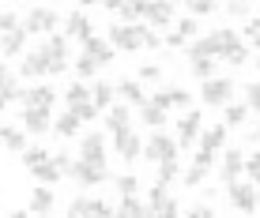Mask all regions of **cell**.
I'll list each match as a JSON object with an SVG mask.
<instances>
[{"mask_svg": "<svg viewBox=\"0 0 260 218\" xmlns=\"http://www.w3.org/2000/svg\"><path fill=\"white\" fill-rule=\"evenodd\" d=\"M151 102H158L162 109H185V105H192V90H185V87H158L155 94H151Z\"/></svg>", "mask_w": 260, "mask_h": 218, "instance_id": "17", "label": "cell"}, {"mask_svg": "<svg viewBox=\"0 0 260 218\" xmlns=\"http://www.w3.org/2000/svg\"><path fill=\"white\" fill-rule=\"evenodd\" d=\"M245 102H249V109H253V113H260V79L245 87Z\"/></svg>", "mask_w": 260, "mask_h": 218, "instance_id": "49", "label": "cell"}, {"mask_svg": "<svg viewBox=\"0 0 260 218\" xmlns=\"http://www.w3.org/2000/svg\"><path fill=\"white\" fill-rule=\"evenodd\" d=\"M12 4H26V0H12Z\"/></svg>", "mask_w": 260, "mask_h": 218, "instance_id": "54", "label": "cell"}, {"mask_svg": "<svg viewBox=\"0 0 260 218\" xmlns=\"http://www.w3.org/2000/svg\"><path fill=\"white\" fill-rule=\"evenodd\" d=\"M226 132H230L226 124H211V128H204V132H200V147L219 154L222 147H226Z\"/></svg>", "mask_w": 260, "mask_h": 218, "instance_id": "29", "label": "cell"}, {"mask_svg": "<svg viewBox=\"0 0 260 218\" xmlns=\"http://www.w3.org/2000/svg\"><path fill=\"white\" fill-rule=\"evenodd\" d=\"M253 68H256V71H260V57H256V60H253Z\"/></svg>", "mask_w": 260, "mask_h": 218, "instance_id": "53", "label": "cell"}, {"mask_svg": "<svg viewBox=\"0 0 260 218\" xmlns=\"http://www.w3.org/2000/svg\"><path fill=\"white\" fill-rule=\"evenodd\" d=\"M189 68L196 79H211L215 76V57H189Z\"/></svg>", "mask_w": 260, "mask_h": 218, "instance_id": "37", "label": "cell"}, {"mask_svg": "<svg viewBox=\"0 0 260 218\" xmlns=\"http://www.w3.org/2000/svg\"><path fill=\"white\" fill-rule=\"evenodd\" d=\"M245 173V154H241L238 147H226L219 158V180L222 185H234V180Z\"/></svg>", "mask_w": 260, "mask_h": 218, "instance_id": "14", "label": "cell"}, {"mask_svg": "<svg viewBox=\"0 0 260 218\" xmlns=\"http://www.w3.org/2000/svg\"><path fill=\"white\" fill-rule=\"evenodd\" d=\"M113 151H117L121 162H136V158H143V139L132 128H121V132H113Z\"/></svg>", "mask_w": 260, "mask_h": 218, "instance_id": "11", "label": "cell"}, {"mask_svg": "<svg viewBox=\"0 0 260 218\" xmlns=\"http://www.w3.org/2000/svg\"><path fill=\"white\" fill-rule=\"evenodd\" d=\"M200 132H204V113L200 109H185V113L177 117V143H181V147H192V143L200 139Z\"/></svg>", "mask_w": 260, "mask_h": 218, "instance_id": "10", "label": "cell"}, {"mask_svg": "<svg viewBox=\"0 0 260 218\" xmlns=\"http://www.w3.org/2000/svg\"><path fill=\"white\" fill-rule=\"evenodd\" d=\"M158 180H162V185H177V180H181V166H177V158L158 162Z\"/></svg>", "mask_w": 260, "mask_h": 218, "instance_id": "38", "label": "cell"}, {"mask_svg": "<svg viewBox=\"0 0 260 218\" xmlns=\"http://www.w3.org/2000/svg\"><path fill=\"white\" fill-rule=\"evenodd\" d=\"M174 4H185L189 12L200 19V15H215V8H219V0H174Z\"/></svg>", "mask_w": 260, "mask_h": 218, "instance_id": "40", "label": "cell"}, {"mask_svg": "<svg viewBox=\"0 0 260 218\" xmlns=\"http://www.w3.org/2000/svg\"><path fill=\"white\" fill-rule=\"evenodd\" d=\"M68 214L72 218H83V214H102V218H110V214H117V207H110L106 199H91V196H76L68 203Z\"/></svg>", "mask_w": 260, "mask_h": 218, "instance_id": "15", "label": "cell"}, {"mask_svg": "<svg viewBox=\"0 0 260 218\" xmlns=\"http://www.w3.org/2000/svg\"><path fill=\"white\" fill-rule=\"evenodd\" d=\"M15 26H23V15L19 12H0V34L15 30Z\"/></svg>", "mask_w": 260, "mask_h": 218, "instance_id": "47", "label": "cell"}, {"mask_svg": "<svg viewBox=\"0 0 260 218\" xmlns=\"http://www.w3.org/2000/svg\"><path fill=\"white\" fill-rule=\"evenodd\" d=\"M46 158H49L46 147H26V151H23V166H26V169H34L38 162H46Z\"/></svg>", "mask_w": 260, "mask_h": 218, "instance_id": "44", "label": "cell"}, {"mask_svg": "<svg viewBox=\"0 0 260 218\" xmlns=\"http://www.w3.org/2000/svg\"><path fill=\"white\" fill-rule=\"evenodd\" d=\"M68 177L76 180V185H83V188H98V185H106V180H110V169H106L102 162L72 158V166H68Z\"/></svg>", "mask_w": 260, "mask_h": 218, "instance_id": "4", "label": "cell"}, {"mask_svg": "<svg viewBox=\"0 0 260 218\" xmlns=\"http://www.w3.org/2000/svg\"><path fill=\"white\" fill-rule=\"evenodd\" d=\"M136 79H140V83H158V79H162V68H158V64H143L136 71Z\"/></svg>", "mask_w": 260, "mask_h": 218, "instance_id": "46", "label": "cell"}, {"mask_svg": "<svg viewBox=\"0 0 260 218\" xmlns=\"http://www.w3.org/2000/svg\"><path fill=\"white\" fill-rule=\"evenodd\" d=\"M23 105H46V109H53V105H57V87H53V83L23 87Z\"/></svg>", "mask_w": 260, "mask_h": 218, "instance_id": "21", "label": "cell"}, {"mask_svg": "<svg viewBox=\"0 0 260 218\" xmlns=\"http://www.w3.org/2000/svg\"><path fill=\"white\" fill-rule=\"evenodd\" d=\"M110 42L117 45L121 53L158 49V45H162L158 30H155V26H147V23H113V26H110Z\"/></svg>", "mask_w": 260, "mask_h": 218, "instance_id": "1", "label": "cell"}, {"mask_svg": "<svg viewBox=\"0 0 260 218\" xmlns=\"http://www.w3.org/2000/svg\"><path fill=\"white\" fill-rule=\"evenodd\" d=\"M147 26H155V30H166L170 23L177 19L174 15V0H147Z\"/></svg>", "mask_w": 260, "mask_h": 218, "instance_id": "18", "label": "cell"}, {"mask_svg": "<svg viewBox=\"0 0 260 218\" xmlns=\"http://www.w3.org/2000/svg\"><path fill=\"white\" fill-rule=\"evenodd\" d=\"M177 151H181V143H177L174 135H166L162 128H151V135L143 139V158H147V162H166V158H177Z\"/></svg>", "mask_w": 260, "mask_h": 218, "instance_id": "3", "label": "cell"}, {"mask_svg": "<svg viewBox=\"0 0 260 218\" xmlns=\"http://www.w3.org/2000/svg\"><path fill=\"white\" fill-rule=\"evenodd\" d=\"M0 143L12 154H23L26 151V128L23 124H0Z\"/></svg>", "mask_w": 260, "mask_h": 218, "instance_id": "23", "label": "cell"}, {"mask_svg": "<svg viewBox=\"0 0 260 218\" xmlns=\"http://www.w3.org/2000/svg\"><path fill=\"white\" fill-rule=\"evenodd\" d=\"M30 173H34V180H38V185H57V180L64 177V166H60V162L49 154V158H46V162H38Z\"/></svg>", "mask_w": 260, "mask_h": 218, "instance_id": "25", "label": "cell"}, {"mask_svg": "<svg viewBox=\"0 0 260 218\" xmlns=\"http://www.w3.org/2000/svg\"><path fill=\"white\" fill-rule=\"evenodd\" d=\"M208 173H211V166H200V162H192V166L181 173V185H185V188H200L204 180H208Z\"/></svg>", "mask_w": 260, "mask_h": 218, "instance_id": "35", "label": "cell"}, {"mask_svg": "<svg viewBox=\"0 0 260 218\" xmlns=\"http://www.w3.org/2000/svg\"><path fill=\"white\" fill-rule=\"evenodd\" d=\"M26 38H30V34H26L23 26L8 30L4 38H0V53H4V57H23V53H26Z\"/></svg>", "mask_w": 260, "mask_h": 218, "instance_id": "24", "label": "cell"}, {"mask_svg": "<svg viewBox=\"0 0 260 218\" xmlns=\"http://www.w3.org/2000/svg\"><path fill=\"white\" fill-rule=\"evenodd\" d=\"M64 102H68V105H83V102H91V87H87V79H76V83H68V87H64Z\"/></svg>", "mask_w": 260, "mask_h": 218, "instance_id": "34", "label": "cell"}, {"mask_svg": "<svg viewBox=\"0 0 260 218\" xmlns=\"http://www.w3.org/2000/svg\"><path fill=\"white\" fill-rule=\"evenodd\" d=\"M68 109H72V113L79 117V121H94V117L102 113V109H98L94 102H83V105H68Z\"/></svg>", "mask_w": 260, "mask_h": 218, "instance_id": "48", "label": "cell"}, {"mask_svg": "<svg viewBox=\"0 0 260 218\" xmlns=\"http://www.w3.org/2000/svg\"><path fill=\"white\" fill-rule=\"evenodd\" d=\"M79 158H87V162H102V166H106V158H110V151H106V135H102V132H87V135H79Z\"/></svg>", "mask_w": 260, "mask_h": 218, "instance_id": "16", "label": "cell"}, {"mask_svg": "<svg viewBox=\"0 0 260 218\" xmlns=\"http://www.w3.org/2000/svg\"><path fill=\"white\" fill-rule=\"evenodd\" d=\"M189 214L192 218H215V207L211 203H196V207H189Z\"/></svg>", "mask_w": 260, "mask_h": 218, "instance_id": "50", "label": "cell"}, {"mask_svg": "<svg viewBox=\"0 0 260 218\" xmlns=\"http://www.w3.org/2000/svg\"><path fill=\"white\" fill-rule=\"evenodd\" d=\"M117 98H124V102H132V105H143V102H147L140 79H124V83H117Z\"/></svg>", "mask_w": 260, "mask_h": 218, "instance_id": "33", "label": "cell"}, {"mask_svg": "<svg viewBox=\"0 0 260 218\" xmlns=\"http://www.w3.org/2000/svg\"><path fill=\"white\" fill-rule=\"evenodd\" d=\"M249 4H256V0H249Z\"/></svg>", "mask_w": 260, "mask_h": 218, "instance_id": "55", "label": "cell"}, {"mask_svg": "<svg viewBox=\"0 0 260 218\" xmlns=\"http://www.w3.org/2000/svg\"><path fill=\"white\" fill-rule=\"evenodd\" d=\"M226 196H230V207L241 214H256L260 211V192L253 180H234V185H226Z\"/></svg>", "mask_w": 260, "mask_h": 218, "instance_id": "5", "label": "cell"}, {"mask_svg": "<svg viewBox=\"0 0 260 218\" xmlns=\"http://www.w3.org/2000/svg\"><path fill=\"white\" fill-rule=\"evenodd\" d=\"M245 42L260 53V15H249L245 19Z\"/></svg>", "mask_w": 260, "mask_h": 218, "instance_id": "43", "label": "cell"}, {"mask_svg": "<svg viewBox=\"0 0 260 218\" xmlns=\"http://www.w3.org/2000/svg\"><path fill=\"white\" fill-rule=\"evenodd\" d=\"M245 139H249V143H260V121L253 124V128H249V135H245Z\"/></svg>", "mask_w": 260, "mask_h": 218, "instance_id": "51", "label": "cell"}, {"mask_svg": "<svg viewBox=\"0 0 260 218\" xmlns=\"http://www.w3.org/2000/svg\"><path fill=\"white\" fill-rule=\"evenodd\" d=\"M91 102L106 113V109L117 102V87H113V83H106V79H102V83H94V87H91Z\"/></svg>", "mask_w": 260, "mask_h": 218, "instance_id": "32", "label": "cell"}, {"mask_svg": "<svg viewBox=\"0 0 260 218\" xmlns=\"http://www.w3.org/2000/svg\"><path fill=\"white\" fill-rule=\"evenodd\" d=\"M42 49H46V57H49V71H46V76H64V71L72 68V60H68V38H64V34H46Z\"/></svg>", "mask_w": 260, "mask_h": 218, "instance_id": "8", "label": "cell"}, {"mask_svg": "<svg viewBox=\"0 0 260 218\" xmlns=\"http://www.w3.org/2000/svg\"><path fill=\"white\" fill-rule=\"evenodd\" d=\"M166 113H170V109H162L158 102H151V98L140 105V121H143V128H166Z\"/></svg>", "mask_w": 260, "mask_h": 218, "instance_id": "26", "label": "cell"}, {"mask_svg": "<svg viewBox=\"0 0 260 218\" xmlns=\"http://www.w3.org/2000/svg\"><path fill=\"white\" fill-rule=\"evenodd\" d=\"M113 188H117L121 196H136L140 192V177L136 173H117L113 177Z\"/></svg>", "mask_w": 260, "mask_h": 218, "instance_id": "39", "label": "cell"}, {"mask_svg": "<svg viewBox=\"0 0 260 218\" xmlns=\"http://www.w3.org/2000/svg\"><path fill=\"white\" fill-rule=\"evenodd\" d=\"M147 211L158 214V218H170V214H181V203H177V196L170 192V185L155 180V185L147 188Z\"/></svg>", "mask_w": 260, "mask_h": 218, "instance_id": "6", "label": "cell"}, {"mask_svg": "<svg viewBox=\"0 0 260 218\" xmlns=\"http://www.w3.org/2000/svg\"><path fill=\"white\" fill-rule=\"evenodd\" d=\"M76 4H87V8H91V4H102V0H76Z\"/></svg>", "mask_w": 260, "mask_h": 218, "instance_id": "52", "label": "cell"}, {"mask_svg": "<svg viewBox=\"0 0 260 218\" xmlns=\"http://www.w3.org/2000/svg\"><path fill=\"white\" fill-rule=\"evenodd\" d=\"M249 49H253V45H245V42H241V45H234V49H230L222 60H226L230 68H245V64H249Z\"/></svg>", "mask_w": 260, "mask_h": 218, "instance_id": "42", "label": "cell"}, {"mask_svg": "<svg viewBox=\"0 0 260 218\" xmlns=\"http://www.w3.org/2000/svg\"><path fill=\"white\" fill-rule=\"evenodd\" d=\"M26 211H30V214H53V211H57V192H53V185H38V188H34Z\"/></svg>", "mask_w": 260, "mask_h": 218, "instance_id": "20", "label": "cell"}, {"mask_svg": "<svg viewBox=\"0 0 260 218\" xmlns=\"http://www.w3.org/2000/svg\"><path fill=\"white\" fill-rule=\"evenodd\" d=\"M226 15L238 19V23H245L249 15H253V4H249V0H226Z\"/></svg>", "mask_w": 260, "mask_h": 218, "instance_id": "41", "label": "cell"}, {"mask_svg": "<svg viewBox=\"0 0 260 218\" xmlns=\"http://www.w3.org/2000/svg\"><path fill=\"white\" fill-rule=\"evenodd\" d=\"M0 4H4V0H0Z\"/></svg>", "mask_w": 260, "mask_h": 218, "instance_id": "56", "label": "cell"}, {"mask_svg": "<svg viewBox=\"0 0 260 218\" xmlns=\"http://www.w3.org/2000/svg\"><path fill=\"white\" fill-rule=\"evenodd\" d=\"M91 34H94V23H91L87 12H72L64 19V38L68 42H83V38H91Z\"/></svg>", "mask_w": 260, "mask_h": 218, "instance_id": "19", "label": "cell"}, {"mask_svg": "<svg viewBox=\"0 0 260 218\" xmlns=\"http://www.w3.org/2000/svg\"><path fill=\"white\" fill-rule=\"evenodd\" d=\"M106 128H110V132L132 128V109L128 105H110V109H106Z\"/></svg>", "mask_w": 260, "mask_h": 218, "instance_id": "31", "label": "cell"}, {"mask_svg": "<svg viewBox=\"0 0 260 218\" xmlns=\"http://www.w3.org/2000/svg\"><path fill=\"white\" fill-rule=\"evenodd\" d=\"M238 87L230 76H211V79H200V102L208 109H222L226 102H234Z\"/></svg>", "mask_w": 260, "mask_h": 218, "instance_id": "2", "label": "cell"}, {"mask_svg": "<svg viewBox=\"0 0 260 218\" xmlns=\"http://www.w3.org/2000/svg\"><path fill=\"white\" fill-rule=\"evenodd\" d=\"M79 45H83V53H87L91 60H98L102 68H110L113 60H117V45H113L110 38H98V34H91V38H83Z\"/></svg>", "mask_w": 260, "mask_h": 218, "instance_id": "13", "label": "cell"}, {"mask_svg": "<svg viewBox=\"0 0 260 218\" xmlns=\"http://www.w3.org/2000/svg\"><path fill=\"white\" fill-rule=\"evenodd\" d=\"M117 214L121 218H147V199H143L140 192L136 196H121V203H117Z\"/></svg>", "mask_w": 260, "mask_h": 218, "instance_id": "27", "label": "cell"}, {"mask_svg": "<svg viewBox=\"0 0 260 218\" xmlns=\"http://www.w3.org/2000/svg\"><path fill=\"white\" fill-rule=\"evenodd\" d=\"M72 68H76V76H79V79H94L102 64H98V60H91L83 49H79V57H76V64H72Z\"/></svg>", "mask_w": 260, "mask_h": 218, "instance_id": "36", "label": "cell"}, {"mask_svg": "<svg viewBox=\"0 0 260 218\" xmlns=\"http://www.w3.org/2000/svg\"><path fill=\"white\" fill-rule=\"evenodd\" d=\"M249 113H253L249 102H226L222 105V124H226V128H241V124L249 121Z\"/></svg>", "mask_w": 260, "mask_h": 218, "instance_id": "28", "label": "cell"}, {"mask_svg": "<svg viewBox=\"0 0 260 218\" xmlns=\"http://www.w3.org/2000/svg\"><path fill=\"white\" fill-rule=\"evenodd\" d=\"M245 173H249V180L260 188V151H253V154L245 158Z\"/></svg>", "mask_w": 260, "mask_h": 218, "instance_id": "45", "label": "cell"}, {"mask_svg": "<svg viewBox=\"0 0 260 218\" xmlns=\"http://www.w3.org/2000/svg\"><path fill=\"white\" fill-rule=\"evenodd\" d=\"M196 30H200V19H196V15H181V19H177V26H174V34L166 38V45L181 49L189 38H196Z\"/></svg>", "mask_w": 260, "mask_h": 218, "instance_id": "22", "label": "cell"}, {"mask_svg": "<svg viewBox=\"0 0 260 218\" xmlns=\"http://www.w3.org/2000/svg\"><path fill=\"white\" fill-rule=\"evenodd\" d=\"M79 124H83V121H79L72 109H64V113L53 117V132H57L60 139H72V135H79Z\"/></svg>", "mask_w": 260, "mask_h": 218, "instance_id": "30", "label": "cell"}, {"mask_svg": "<svg viewBox=\"0 0 260 218\" xmlns=\"http://www.w3.org/2000/svg\"><path fill=\"white\" fill-rule=\"evenodd\" d=\"M49 71V57H46V49L42 45H34L30 53H23L19 57V71L15 76H23V79H42Z\"/></svg>", "mask_w": 260, "mask_h": 218, "instance_id": "12", "label": "cell"}, {"mask_svg": "<svg viewBox=\"0 0 260 218\" xmlns=\"http://www.w3.org/2000/svg\"><path fill=\"white\" fill-rule=\"evenodd\" d=\"M19 124H23L30 135H46V132H53V113H49L46 105H23Z\"/></svg>", "mask_w": 260, "mask_h": 218, "instance_id": "9", "label": "cell"}, {"mask_svg": "<svg viewBox=\"0 0 260 218\" xmlns=\"http://www.w3.org/2000/svg\"><path fill=\"white\" fill-rule=\"evenodd\" d=\"M57 23H60V15L53 12V8H30V12L23 15V30L30 34V38H46V34H57Z\"/></svg>", "mask_w": 260, "mask_h": 218, "instance_id": "7", "label": "cell"}]
</instances>
